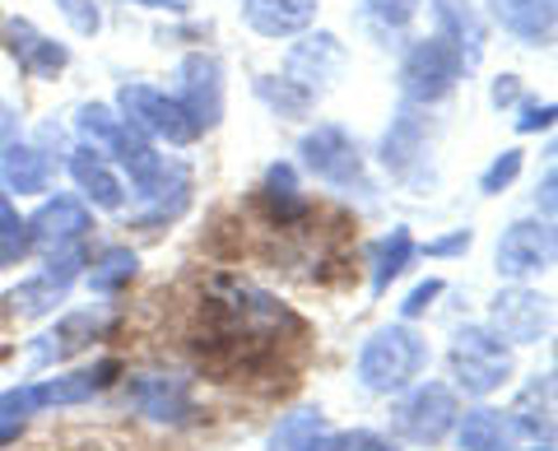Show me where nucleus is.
Masks as SVG:
<instances>
[{
  "mask_svg": "<svg viewBox=\"0 0 558 451\" xmlns=\"http://www.w3.org/2000/svg\"><path fill=\"white\" fill-rule=\"evenodd\" d=\"M131 5H145V10H186V0H131Z\"/></svg>",
  "mask_w": 558,
  "mask_h": 451,
  "instance_id": "obj_43",
  "label": "nucleus"
},
{
  "mask_svg": "<svg viewBox=\"0 0 558 451\" xmlns=\"http://www.w3.org/2000/svg\"><path fill=\"white\" fill-rule=\"evenodd\" d=\"M256 98H260V102H270L279 117H303V112L312 108V98H307V94H299L289 80H275V75H260V80H256Z\"/></svg>",
  "mask_w": 558,
  "mask_h": 451,
  "instance_id": "obj_29",
  "label": "nucleus"
},
{
  "mask_svg": "<svg viewBox=\"0 0 558 451\" xmlns=\"http://www.w3.org/2000/svg\"><path fill=\"white\" fill-rule=\"evenodd\" d=\"M299 154H303V168L312 178H322L326 186H344V191H368V178H363V154H359V141L349 135L336 121H322L312 126L303 141H299Z\"/></svg>",
  "mask_w": 558,
  "mask_h": 451,
  "instance_id": "obj_6",
  "label": "nucleus"
},
{
  "mask_svg": "<svg viewBox=\"0 0 558 451\" xmlns=\"http://www.w3.org/2000/svg\"><path fill=\"white\" fill-rule=\"evenodd\" d=\"M539 205H545V223H554V168L545 172V186H539Z\"/></svg>",
  "mask_w": 558,
  "mask_h": 451,
  "instance_id": "obj_41",
  "label": "nucleus"
},
{
  "mask_svg": "<svg viewBox=\"0 0 558 451\" xmlns=\"http://www.w3.org/2000/svg\"><path fill=\"white\" fill-rule=\"evenodd\" d=\"M260 200H266L270 210V223H279V229H289V223H303L312 210L299 191V172H293L289 163H270L266 168V182H260Z\"/></svg>",
  "mask_w": 558,
  "mask_h": 451,
  "instance_id": "obj_24",
  "label": "nucleus"
},
{
  "mask_svg": "<svg viewBox=\"0 0 558 451\" xmlns=\"http://www.w3.org/2000/svg\"><path fill=\"white\" fill-rule=\"evenodd\" d=\"M488 98H494V108H512V102H521V80L517 75H498Z\"/></svg>",
  "mask_w": 558,
  "mask_h": 451,
  "instance_id": "obj_38",
  "label": "nucleus"
},
{
  "mask_svg": "<svg viewBox=\"0 0 558 451\" xmlns=\"http://www.w3.org/2000/svg\"><path fill=\"white\" fill-rule=\"evenodd\" d=\"M554 126V102H526L517 117V131L531 135V131H549Z\"/></svg>",
  "mask_w": 558,
  "mask_h": 451,
  "instance_id": "obj_36",
  "label": "nucleus"
},
{
  "mask_svg": "<svg viewBox=\"0 0 558 451\" xmlns=\"http://www.w3.org/2000/svg\"><path fill=\"white\" fill-rule=\"evenodd\" d=\"M61 14L70 20V28L84 33V38H94V33L102 28V10H98V0H57Z\"/></svg>",
  "mask_w": 558,
  "mask_h": 451,
  "instance_id": "obj_33",
  "label": "nucleus"
},
{
  "mask_svg": "<svg viewBox=\"0 0 558 451\" xmlns=\"http://www.w3.org/2000/svg\"><path fill=\"white\" fill-rule=\"evenodd\" d=\"M121 377V358H98L94 368H75V373H57L47 381H28L33 395V414L43 410H70V405H89L94 395H102Z\"/></svg>",
  "mask_w": 558,
  "mask_h": 451,
  "instance_id": "obj_10",
  "label": "nucleus"
},
{
  "mask_svg": "<svg viewBox=\"0 0 558 451\" xmlns=\"http://www.w3.org/2000/svg\"><path fill=\"white\" fill-rule=\"evenodd\" d=\"M14 223H20V210H14L10 196H5V191H0V233H10Z\"/></svg>",
  "mask_w": 558,
  "mask_h": 451,
  "instance_id": "obj_40",
  "label": "nucleus"
},
{
  "mask_svg": "<svg viewBox=\"0 0 558 451\" xmlns=\"http://www.w3.org/2000/svg\"><path fill=\"white\" fill-rule=\"evenodd\" d=\"M457 447L461 451H517V428L508 419V410H494V405H475L457 419Z\"/></svg>",
  "mask_w": 558,
  "mask_h": 451,
  "instance_id": "obj_21",
  "label": "nucleus"
},
{
  "mask_svg": "<svg viewBox=\"0 0 558 451\" xmlns=\"http://www.w3.org/2000/svg\"><path fill=\"white\" fill-rule=\"evenodd\" d=\"M126 405L135 414H145L149 424H168V428H186L201 414L191 381L178 373H135L126 381Z\"/></svg>",
  "mask_w": 558,
  "mask_h": 451,
  "instance_id": "obj_7",
  "label": "nucleus"
},
{
  "mask_svg": "<svg viewBox=\"0 0 558 451\" xmlns=\"http://www.w3.org/2000/svg\"><path fill=\"white\" fill-rule=\"evenodd\" d=\"M322 0H242V20H247L260 38H293V33L312 28Z\"/></svg>",
  "mask_w": 558,
  "mask_h": 451,
  "instance_id": "obj_20",
  "label": "nucleus"
},
{
  "mask_svg": "<svg viewBox=\"0 0 558 451\" xmlns=\"http://www.w3.org/2000/svg\"><path fill=\"white\" fill-rule=\"evenodd\" d=\"M447 368H451V381H447L451 391L484 401V395H494L512 381L517 358H512V344L498 340L488 326H457L447 350Z\"/></svg>",
  "mask_w": 558,
  "mask_h": 451,
  "instance_id": "obj_2",
  "label": "nucleus"
},
{
  "mask_svg": "<svg viewBox=\"0 0 558 451\" xmlns=\"http://www.w3.org/2000/svg\"><path fill=\"white\" fill-rule=\"evenodd\" d=\"M457 419H461V395L447 381H414L391 405V432L410 447H442Z\"/></svg>",
  "mask_w": 558,
  "mask_h": 451,
  "instance_id": "obj_3",
  "label": "nucleus"
},
{
  "mask_svg": "<svg viewBox=\"0 0 558 451\" xmlns=\"http://www.w3.org/2000/svg\"><path fill=\"white\" fill-rule=\"evenodd\" d=\"M465 65L442 38H424L410 47V57L400 61V94H405L410 108H428V102H442L451 89L461 84Z\"/></svg>",
  "mask_w": 558,
  "mask_h": 451,
  "instance_id": "obj_5",
  "label": "nucleus"
},
{
  "mask_svg": "<svg viewBox=\"0 0 558 451\" xmlns=\"http://www.w3.org/2000/svg\"><path fill=\"white\" fill-rule=\"evenodd\" d=\"M135 270H140V256L131 247H108L89 270V289L98 298H112V293H121L135 280Z\"/></svg>",
  "mask_w": 558,
  "mask_h": 451,
  "instance_id": "obj_28",
  "label": "nucleus"
},
{
  "mask_svg": "<svg viewBox=\"0 0 558 451\" xmlns=\"http://www.w3.org/2000/svg\"><path fill=\"white\" fill-rule=\"evenodd\" d=\"M0 191L5 196H43L51 186V154L43 145H20L10 141L0 149Z\"/></svg>",
  "mask_w": 558,
  "mask_h": 451,
  "instance_id": "obj_18",
  "label": "nucleus"
},
{
  "mask_svg": "<svg viewBox=\"0 0 558 451\" xmlns=\"http://www.w3.org/2000/svg\"><path fill=\"white\" fill-rule=\"evenodd\" d=\"M14 131H20V112H14L10 102H0V149L14 141Z\"/></svg>",
  "mask_w": 558,
  "mask_h": 451,
  "instance_id": "obj_39",
  "label": "nucleus"
},
{
  "mask_svg": "<svg viewBox=\"0 0 558 451\" xmlns=\"http://www.w3.org/2000/svg\"><path fill=\"white\" fill-rule=\"evenodd\" d=\"M363 5H368V14H373L381 28H405L414 14H418L424 0H363Z\"/></svg>",
  "mask_w": 558,
  "mask_h": 451,
  "instance_id": "obj_32",
  "label": "nucleus"
},
{
  "mask_svg": "<svg viewBox=\"0 0 558 451\" xmlns=\"http://www.w3.org/2000/svg\"><path fill=\"white\" fill-rule=\"evenodd\" d=\"M470 242H475V233L470 229H457V233H447V237H438V242H428V256H461V252H470Z\"/></svg>",
  "mask_w": 558,
  "mask_h": 451,
  "instance_id": "obj_37",
  "label": "nucleus"
},
{
  "mask_svg": "<svg viewBox=\"0 0 558 451\" xmlns=\"http://www.w3.org/2000/svg\"><path fill=\"white\" fill-rule=\"evenodd\" d=\"M326 432H330V424H326L322 410H312V405L293 410V414H284V419L270 428L266 451H322Z\"/></svg>",
  "mask_w": 558,
  "mask_h": 451,
  "instance_id": "obj_26",
  "label": "nucleus"
},
{
  "mask_svg": "<svg viewBox=\"0 0 558 451\" xmlns=\"http://www.w3.org/2000/svg\"><path fill=\"white\" fill-rule=\"evenodd\" d=\"M433 20H438V38L457 51L465 71H475L484 61V42H488V28L480 20V10L470 0H428Z\"/></svg>",
  "mask_w": 558,
  "mask_h": 451,
  "instance_id": "obj_14",
  "label": "nucleus"
},
{
  "mask_svg": "<svg viewBox=\"0 0 558 451\" xmlns=\"http://www.w3.org/2000/svg\"><path fill=\"white\" fill-rule=\"evenodd\" d=\"M117 112L135 135H145V141H163V145L182 149L201 135V126L191 121V112L182 108V102L168 98L163 89H154V84H121Z\"/></svg>",
  "mask_w": 558,
  "mask_h": 451,
  "instance_id": "obj_4",
  "label": "nucleus"
},
{
  "mask_svg": "<svg viewBox=\"0 0 558 451\" xmlns=\"http://www.w3.org/2000/svg\"><path fill=\"white\" fill-rule=\"evenodd\" d=\"M442 298V280H424V284H414L405 293V303H400V321H414V317H424V312Z\"/></svg>",
  "mask_w": 558,
  "mask_h": 451,
  "instance_id": "obj_35",
  "label": "nucleus"
},
{
  "mask_svg": "<svg viewBox=\"0 0 558 451\" xmlns=\"http://www.w3.org/2000/svg\"><path fill=\"white\" fill-rule=\"evenodd\" d=\"M70 178L84 191V200H94L98 210H121V205H126V186H121V178L108 168V159L94 149L70 154Z\"/></svg>",
  "mask_w": 558,
  "mask_h": 451,
  "instance_id": "obj_23",
  "label": "nucleus"
},
{
  "mask_svg": "<svg viewBox=\"0 0 558 451\" xmlns=\"http://www.w3.org/2000/svg\"><path fill=\"white\" fill-rule=\"evenodd\" d=\"M521 163H526V154H521V149H502L498 159L484 168L480 191H484V196H498V191H508V186L521 178Z\"/></svg>",
  "mask_w": 558,
  "mask_h": 451,
  "instance_id": "obj_30",
  "label": "nucleus"
},
{
  "mask_svg": "<svg viewBox=\"0 0 558 451\" xmlns=\"http://www.w3.org/2000/svg\"><path fill=\"white\" fill-rule=\"evenodd\" d=\"M428 159V117H418V108H400L391 117L387 135H381V163H387L396 178L414 182V168Z\"/></svg>",
  "mask_w": 558,
  "mask_h": 451,
  "instance_id": "obj_16",
  "label": "nucleus"
},
{
  "mask_svg": "<svg viewBox=\"0 0 558 451\" xmlns=\"http://www.w3.org/2000/svg\"><path fill=\"white\" fill-rule=\"evenodd\" d=\"M531 451H554V442H535V447H531Z\"/></svg>",
  "mask_w": 558,
  "mask_h": 451,
  "instance_id": "obj_44",
  "label": "nucleus"
},
{
  "mask_svg": "<svg viewBox=\"0 0 558 451\" xmlns=\"http://www.w3.org/2000/svg\"><path fill=\"white\" fill-rule=\"evenodd\" d=\"M0 42H5V51L14 57V65H20L24 75H33V80H57L65 65H70V51H65L57 38L38 33L28 20H20V14L0 20Z\"/></svg>",
  "mask_w": 558,
  "mask_h": 451,
  "instance_id": "obj_13",
  "label": "nucleus"
},
{
  "mask_svg": "<svg viewBox=\"0 0 558 451\" xmlns=\"http://www.w3.org/2000/svg\"><path fill=\"white\" fill-rule=\"evenodd\" d=\"M24 223H28L33 242H43V247L51 252V247H70V242H80L84 233L94 229V215L84 210L75 196H51V200H43V210L33 219H24Z\"/></svg>",
  "mask_w": 558,
  "mask_h": 451,
  "instance_id": "obj_17",
  "label": "nucleus"
},
{
  "mask_svg": "<svg viewBox=\"0 0 558 451\" xmlns=\"http://www.w3.org/2000/svg\"><path fill=\"white\" fill-rule=\"evenodd\" d=\"M549 266H554V223L517 219L512 229L498 237V275H508V280L521 284Z\"/></svg>",
  "mask_w": 558,
  "mask_h": 451,
  "instance_id": "obj_12",
  "label": "nucleus"
},
{
  "mask_svg": "<svg viewBox=\"0 0 558 451\" xmlns=\"http://www.w3.org/2000/svg\"><path fill=\"white\" fill-rule=\"evenodd\" d=\"M178 102L191 112L201 131H209L223 117V65L209 51H191L178 65Z\"/></svg>",
  "mask_w": 558,
  "mask_h": 451,
  "instance_id": "obj_11",
  "label": "nucleus"
},
{
  "mask_svg": "<svg viewBox=\"0 0 558 451\" xmlns=\"http://www.w3.org/2000/svg\"><path fill=\"white\" fill-rule=\"evenodd\" d=\"M424 368H428V340L418 336L410 321L377 326L354 358L359 387L373 391V395H400L424 377Z\"/></svg>",
  "mask_w": 558,
  "mask_h": 451,
  "instance_id": "obj_1",
  "label": "nucleus"
},
{
  "mask_svg": "<svg viewBox=\"0 0 558 451\" xmlns=\"http://www.w3.org/2000/svg\"><path fill=\"white\" fill-rule=\"evenodd\" d=\"M508 419L517 428V438H531V442L554 438V373H535L526 387L517 391Z\"/></svg>",
  "mask_w": 558,
  "mask_h": 451,
  "instance_id": "obj_19",
  "label": "nucleus"
},
{
  "mask_svg": "<svg viewBox=\"0 0 558 451\" xmlns=\"http://www.w3.org/2000/svg\"><path fill=\"white\" fill-rule=\"evenodd\" d=\"M488 331L508 344H539L549 336V298L526 284L502 289L488 307Z\"/></svg>",
  "mask_w": 558,
  "mask_h": 451,
  "instance_id": "obj_9",
  "label": "nucleus"
},
{
  "mask_svg": "<svg viewBox=\"0 0 558 451\" xmlns=\"http://www.w3.org/2000/svg\"><path fill=\"white\" fill-rule=\"evenodd\" d=\"M98 336V317L94 312H70L61 317L51 331H43L38 340L28 344V368L43 373V368H57V363H70L75 354H84Z\"/></svg>",
  "mask_w": 558,
  "mask_h": 451,
  "instance_id": "obj_15",
  "label": "nucleus"
},
{
  "mask_svg": "<svg viewBox=\"0 0 558 451\" xmlns=\"http://www.w3.org/2000/svg\"><path fill=\"white\" fill-rule=\"evenodd\" d=\"M322 451H396V442L373 428H344V432H326Z\"/></svg>",
  "mask_w": 558,
  "mask_h": 451,
  "instance_id": "obj_31",
  "label": "nucleus"
},
{
  "mask_svg": "<svg viewBox=\"0 0 558 451\" xmlns=\"http://www.w3.org/2000/svg\"><path fill=\"white\" fill-rule=\"evenodd\" d=\"M488 5H494V20L508 28L512 38L535 42V47L554 42V24H558L554 0H488Z\"/></svg>",
  "mask_w": 558,
  "mask_h": 451,
  "instance_id": "obj_22",
  "label": "nucleus"
},
{
  "mask_svg": "<svg viewBox=\"0 0 558 451\" xmlns=\"http://www.w3.org/2000/svg\"><path fill=\"white\" fill-rule=\"evenodd\" d=\"M20 438H24V424H0V451L14 447Z\"/></svg>",
  "mask_w": 558,
  "mask_h": 451,
  "instance_id": "obj_42",
  "label": "nucleus"
},
{
  "mask_svg": "<svg viewBox=\"0 0 558 451\" xmlns=\"http://www.w3.org/2000/svg\"><path fill=\"white\" fill-rule=\"evenodd\" d=\"M65 293L70 289H61L57 280H47V275L38 270L33 280H24L20 289L5 293V317H14V321H38V317H47V312H57L65 303Z\"/></svg>",
  "mask_w": 558,
  "mask_h": 451,
  "instance_id": "obj_27",
  "label": "nucleus"
},
{
  "mask_svg": "<svg viewBox=\"0 0 558 451\" xmlns=\"http://www.w3.org/2000/svg\"><path fill=\"white\" fill-rule=\"evenodd\" d=\"M410 266H414V237H410V229H391L387 237H377L373 247H368V280H373V293H387Z\"/></svg>",
  "mask_w": 558,
  "mask_h": 451,
  "instance_id": "obj_25",
  "label": "nucleus"
},
{
  "mask_svg": "<svg viewBox=\"0 0 558 451\" xmlns=\"http://www.w3.org/2000/svg\"><path fill=\"white\" fill-rule=\"evenodd\" d=\"M38 247V242H33V233H28V223L20 219L14 223L10 233H0V270L5 266H20V261H28V252Z\"/></svg>",
  "mask_w": 558,
  "mask_h": 451,
  "instance_id": "obj_34",
  "label": "nucleus"
},
{
  "mask_svg": "<svg viewBox=\"0 0 558 451\" xmlns=\"http://www.w3.org/2000/svg\"><path fill=\"white\" fill-rule=\"evenodd\" d=\"M344 71V42L336 33H307L303 42H293L289 61H284V80L299 94L317 102L326 89H336V80Z\"/></svg>",
  "mask_w": 558,
  "mask_h": 451,
  "instance_id": "obj_8",
  "label": "nucleus"
}]
</instances>
